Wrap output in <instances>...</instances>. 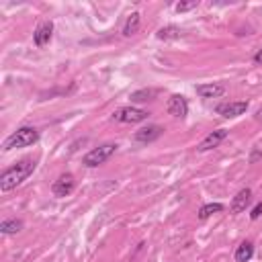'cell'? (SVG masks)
<instances>
[{
	"label": "cell",
	"instance_id": "1",
	"mask_svg": "<svg viewBox=\"0 0 262 262\" xmlns=\"http://www.w3.org/2000/svg\"><path fill=\"white\" fill-rule=\"evenodd\" d=\"M35 170V160H20L19 164L6 168L2 174H0V191H13L15 186H19L20 182H25L27 178L33 174Z\"/></svg>",
	"mask_w": 262,
	"mask_h": 262
},
{
	"label": "cell",
	"instance_id": "2",
	"mask_svg": "<svg viewBox=\"0 0 262 262\" xmlns=\"http://www.w3.org/2000/svg\"><path fill=\"white\" fill-rule=\"evenodd\" d=\"M39 140V131L35 127H20L13 135H8L4 141V150H15V148H27V145H33Z\"/></svg>",
	"mask_w": 262,
	"mask_h": 262
},
{
	"label": "cell",
	"instance_id": "3",
	"mask_svg": "<svg viewBox=\"0 0 262 262\" xmlns=\"http://www.w3.org/2000/svg\"><path fill=\"white\" fill-rule=\"evenodd\" d=\"M115 150H117V143H102V145H99V148L90 150L82 162H84V166H88V168H94V166H101V164L107 162L115 154Z\"/></svg>",
	"mask_w": 262,
	"mask_h": 262
},
{
	"label": "cell",
	"instance_id": "4",
	"mask_svg": "<svg viewBox=\"0 0 262 262\" xmlns=\"http://www.w3.org/2000/svg\"><path fill=\"white\" fill-rule=\"evenodd\" d=\"M148 117H150L148 111H141L135 107H121L113 113V119L119 123H140V121H145Z\"/></svg>",
	"mask_w": 262,
	"mask_h": 262
},
{
	"label": "cell",
	"instance_id": "5",
	"mask_svg": "<svg viewBox=\"0 0 262 262\" xmlns=\"http://www.w3.org/2000/svg\"><path fill=\"white\" fill-rule=\"evenodd\" d=\"M166 109H168V113L172 115V117L184 119L186 115H188V102H186V99L182 97V94H172V97L168 99Z\"/></svg>",
	"mask_w": 262,
	"mask_h": 262
},
{
	"label": "cell",
	"instance_id": "6",
	"mask_svg": "<svg viewBox=\"0 0 262 262\" xmlns=\"http://www.w3.org/2000/svg\"><path fill=\"white\" fill-rule=\"evenodd\" d=\"M248 111V102L246 101H236V102H223L217 107V113L223 115L227 119H234V117H240Z\"/></svg>",
	"mask_w": 262,
	"mask_h": 262
},
{
	"label": "cell",
	"instance_id": "7",
	"mask_svg": "<svg viewBox=\"0 0 262 262\" xmlns=\"http://www.w3.org/2000/svg\"><path fill=\"white\" fill-rule=\"evenodd\" d=\"M74 176L72 174H61L58 181L51 184V193H54L56 197H68L72 191H74Z\"/></svg>",
	"mask_w": 262,
	"mask_h": 262
},
{
	"label": "cell",
	"instance_id": "8",
	"mask_svg": "<svg viewBox=\"0 0 262 262\" xmlns=\"http://www.w3.org/2000/svg\"><path fill=\"white\" fill-rule=\"evenodd\" d=\"M227 138V131L225 129H217V131H213V133H209L207 138L199 143V152H209V150H213V148H217L219 143H222L223 140Z\"/></svg>",
	"mask_w": 262,
	"mask_h": 262
},
{
	"label": "cell",
	"instance_id": "9",
	"mask_svg": "<svg viewBox=\"0 0 262 262\" xmlns=\"http://www.w3.org/2000/svg\"><path fill=\"white\" fill-rule=\"evenodd\" d=\"M250 201H252V191H250V188H242V191H240V193L234 197L229 211H232L234 215H236V213H242L244 209L250 205Z\"/></svg>",
	"mask_w": 262,
	"mask_h": 262
},
{
	"label": "cell",
	"instance_id": "10",
	"mask_svg": "<svg viewBox=\"0 0 262 262\" xmlns=\"http://www.w3.org/2000/svg\"><path fill=\"white\" fill-rule=\"evenodd\" d=\"M160 135H162V127H158V125H148V127H141L140 131H135V141L150 143L154 140H158Z\"/></svg>",
	"mask_w": 262,
	"mask_h": 262
},
{
	"label": "cell",
	"instance_id": "11",
	"mask_svg": "<svg viewBox=\"0 0 262 262\" xmlns=\"http://www.w3.org/2000/svg\"><path fill=\"white\" fill-rule=\"evenodd\" d=\"M51 33H54V23H43V25H39L37 31L33 33L35 45H37V47H45V45L49 43V39H51Z\"/></svg>",
	"mask_w": 262,
	"mask_h": 262
},
{
	"label": "cell",
	"instance_id": "12",
	"mask_svg": "<svg viewBox=\"0 0 262 262\" xmlns=\"http://www.w3.org/2000/svg\"><path fill=\"white\" fill-rule=\"evenodd\" d=\"M195 90H197L199 97H203V99H217L225 92V86L223 84H201Z\"/></svg>",
	"mask_w": 262,
	"mask_h": 262
},
{
	"label": "cell",
	"instance_id": "13",
	"mask_svg": "<svg viewBox=\"0 0 262 262\" xmlns=\"http://www.w3.org/2000/svg\"><path fill=\"white\" fill-rule=\"evenodd\" d=\"M140 23H141V15L140 13H133L129 15V19L125 20V27H123V35L125 37H131L140 31Z\"/></svg>",
	"mask_w": 262,
	"mask_h": 262
},
{
	"label": "cell",
	"instance_id": "14",
	"mask_svg": "<svg viewBox=\"0 0 262 262\" xmlns=\"http://www.w3.org/2000/svg\"><path fill=\"white\" fill-rule=\"evenodd\" d=\"M254 256V244L252 242H242L236 250V262H248L250 258Z\"/></svg>",
	"mask_w": 262,
	"mask_h": 262
},
{
	"label": "cell",
	"instance_id": "15",
	"mask_svg": "<svg viewBox=\"0 0 262 262\" xmlns=\"http://www.w3.org/2000/svg\"><path fill=\"white\" fill-rule=\"evenodd\" d=\"M158 88H143V90H138L131 94V101L133 102H145V101H154L156 97H158Z\"/></svg>",
	"mask_w": 262,
	"mask_h": 262
},
{
	"label": "cell",
	"instance_id": "16",
	"mask_svg": "<svg viewBox=\"0 0 262 262\" xmlns=\"http://www.w3.org/2000/svg\"><path fill=\"white\" fill-rule=\"evenodd\" d=\"M219 211H223L222 203H207L199 209V219H207V217H211L213 213H219Z\"/></svg>",
	"mask_w": 262,
	"mask_h": 262
},
{
	"label": "cell",
	"instance_id": "17",
	"mask_svg": "<svg viewBox=\"0 0 262 262\" xmlns=\"http://www.w3.org/2000/svg\"><path fill=\"white\" fill-rule=\"evenodd\" d=\"M23 229V222H19V219H6V222L0 223V232L2 234H17Z\"/></svg>",
	"mask_w": 262,
	"mask_h": 262
},
{
	"label": "cell",
	"instance_id": "18",
	"mask_svg": "<svg viewBox=\"0 0 262 262\" xmlns=\"http://www.w3.org/2000/svg\"><path fill=\"white\" fill-rule=\"evenodd\" d=\"M178 37H182V31L174 27V25H168V27H162L158 31V39H178Z\"/></svg>",
	"mask_w": 262,
	"mask_h": 262
},
{
	"label": "cell",
	"instance_id": "19",
	"mask_svg": "<svg viewBox=\"0 0 262 262\" xmlns=\"http://www.w3.org/2000/svg\"><path fill=\"white\" fill-rule=\"evenodd\" d=\"M195 6H197V0H191V2H178L176 10H178V13H186V10H191Z\"/></svg>",
	"mask_w": 262,
	"mask_h": 262
},
{
	"label": "cell",
	"instance_id": "20",
	"mask_svg": "<svg viewBox=\"0 0 262 262\" xmlns=\"http://www.w3.org/2000/svg\"><path fill=\"white\" fill-rule=\"evenodd\" d=\"M260 217H262V203H258L252 209V213H250V219H254V222H256V219H260Z\"/></svg>",
	"mask_w": 262,
	"mask_h": 262
},
{
	"label": "cell",
	"instance_id": "21",
	"mask_svg": "<svg viewBox=\"0 0 262 262\" xmlns=\"http://www.w3.org/2000/svg\"><path fill=\"white\" fill-rule=\"evenodd\" d=\"M254 64L262 66V49H260V51H256V56H254Z\"/></svg>",
	"mask_w": 262,
	"mask_h": 262
},
{
	"label": "cell",
	"instance_id": "22",
	"mask_svg": "<svg viewBox=\"0 0 262 262\" xmlns=\"http://www.w3.org/2000/svg\"><path fill=\"white\" fill-rule=\"evenodd\" d=\"M256 117H258V121H260V123H262V109H260V111H258V115H256Z\"/></svg>",
	"mask_w": 262,
	"mask_h": 262
}]
</instances>
